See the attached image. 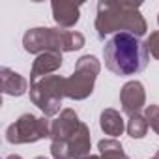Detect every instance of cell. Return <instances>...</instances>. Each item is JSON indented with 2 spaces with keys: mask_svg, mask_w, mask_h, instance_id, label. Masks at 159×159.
I'll return each mask as SVG.
<instances>
[{
  "mask_svg": "<svg viewBox=\"0 0 159 159\" xmlns=\"http://www.w3.org/2000/svg\"><path fill=\"white\" fill-rule=\"evenodd\" d=\"M98 148H99L101 159H129V157L124 153V148H122V144H120L116 139L99 140Z\"/></svg>",
  "mask_w": 159,
  "mask_h": 159,
  "instance_id": "5bb4252c",
  "label": "cell"
},
{
  "mask_svg": "<svg viewBox=\"0 0 159 159\" xmlns=\"http://www.w3.org/2000/svg\"><path fill=\"white\" fill-rule=\"evenodd\" d=\"M36 159H47V157H36Z\"/></svg>",
  "mask_w": 159,
  "mask_h": 159,
  "instance_id": "44dd1931",
  "label": "cell"
},
{
  "mask_svg": "<svg viewBox=\"0 0 159 159\" xmlns=\"http://www.w3.org/2000/svg\"><path fill=\"white\" fill-rule=\"evenodd\" d=\"M99 125H101V129H103L107 135H111L112 139L120 137V135L124 133V129H125L124 118H122V116H120V112H118V111H114V109H105V111L101 112Z\"/></svg>",
  "mask_w": 159,
  "mask_h": 159,
  "instance_id": "4fadbf2b",
  "label": "cell"
},
{
  "mask_svg": "<svg viewBox=\"0 0 159 159\" xmlns=\"http://www.w3.org/2000/svg\"><path fill=\"white\" fill-rule=\"evenodd\" d=\"M148 120H146V116H140V114H135V116H131L129 118V122H127V133H129V137H133V139H142L146 133H148Z\"/></svg>",
  "mask_w": 159,
  "mask_h": 159,
  "instance_id": "9a60e30c",
  "label": "cell"
},
{
  "mask_svg": "<svg viewBox=\"0 0 159 159\" xmlns=\"http://www.w3.org/2000/svg\"><path fill=\"white\" fill-rule=\"evenodd\" d=\"M62 66V54L60 52H43L34 60L32 71H30V84L38 83L39 77H49L52 71H56Z\"/></svg>",
  "mask_w": 159,
  "mask_h": 159,
  "instance_id": "30bf717a",
  "label": "cell"
},
{
  "mask_svg": "<svg viewBox=\"0 0 159 159\" xmlns=\"http://www.w3.org/2000/svg\"><path fill=\"white\" fill-rule=\"evenodd\" d=\"M157 25H159V15H157Z\"/></svg>",
  "mask_w": 159,
  "mask_h": 159,
  "instance_id": "7402d4cb",
  "label": "cell"
},
{
  "mask_svg": "<svg viewBox=\"0 0 159 159\" xmlns=\"http://www.w3.org/2000/svg\"><path fill=\"white\" fill-rule=\"evenodd\" d=\"M101 66L96 56L86 54L79 58L75 71L69 79H66V98L69 99H86L94 92V83Z\"/></svg>",
  "mask_w": 159,
  "mask_h": 159,
  "instance_id": "5b68a950",
  "label": "cell"
},
{
  "mask_svg": "<svg viewBox=\"0 0 159 159\" xmlns=\"http://www.w3.org/2000/svg\"><path fill=\"white\" fill-rule=\"evenodd\" d=\"M83 159H101V157H98V155H86V157H83Z\"/></svg>",
  "mask_w": 159,
  "mask_h": 159,
  "instance_id": "d6986e66",
  "label": "cell"
},
{
  "mask_svg": "<svg viewBox=\"0 0 159 159\" xmlns=\"http://www.w3.org/2000/svg\"><path fill=\"white\" fill-rule=\"evenodd\" d=\"M64 96H66V79L60 75H49L30 84V99L45 116H54L60 111Z\"/></svg>",
  "mask_w": 159,
  "mask_h": 159,
  "instance_id": "277c9868",
  "label": "cell"
},
{
  "mask_svg": "<svg viewBox=\"0 0 159 159\" xmlns=\"http://www.w3.org/2000/svg\"><path fill=\"white\" fill-rule=\"evenodd\" d=\"M79 116L71 109H66L60 112V116L51 124V139L56 142H66L67 137L79 127Z\"/></svg>",
  "mask_w": 159,
  "mask_h": 159,
  "instance_id": "9c48e42d",
  "label": "cell"
},
{
  "mask_svg": "<svg viewBox=\"0 0 159 159\" xmlns=\"http://www.w3.org/2000/svg\"><path fill=\"white\" fill-rule=\"evenodd\" d=\"M146 47H148V52H150L153 58L159 60V32L150 34V38H148V41H146Z\"/></svg>",
  "mask_w": 159,
  "mask_h": 159,
  "instance_id": "e0dca14e",
  "label": "cell"
},
{
  "mask_svg": "<svg viewBox=\"0 0 159 159\" xmlns=\"http://www.w3.org/2000/svg\"><path fill=\"white\" fill-rule=\"evenodd\" d=\"M6 159H23V157H21V155H15V153H11V155H8Z\"/></svg>",
  "mask_w": 159,
  "mask_h": 159,
  "instance_id": "ac0fdd59",
  "label": "cell"
},
{
  "mask_svg": "<svg viewBox=\"0 0 159 159\" xmlns=\"http://www.w3.org/2000/svg\"><path fill=\"white\" fill-rule=\"evenodd\" d=\"M153 159H159V152H157V153H155V157H153Z\"/></svg>",
  "mask_w": 159,
  "mask_h": 159,
  "instance_id": "ffe728a7",
  "label": "cell"
},
{
  "mask_svg": "<svg viewBox=\"0 0 159 159\" xmlns=\"http://www.w3.org/2000/svg\"><path fill=\"white\" fill-rule=\"evenodd\" d=\"M52 17L54 23L60 25L64 30L71 28L77 25L79 21V10H81V4L75 2H52Z\"/></svg>",
  "mask_w": 159,
  "mask_h": 159,
  "instance_id": "7c38bea8",
  "label": "cell"
},
{
  "mask_svg": "<svg viewBox=\"0 0 159 159\" xmlns=\"http://www.w3.org/2000/svg\"><path fill=\"white\" fill-rule=\"evenodd\" d=\"M144 116H146V120H148V125L159 135V107H157V105H148Z\"/></svg>",
  "mask_w": 159,
  "mask_h": 159,
  "instance_id": "2e32d148",
  "label": "cell"
},
{
  "mask_svg": "<svg viewBox=\"0 0 159 159\" xmlns=\"http://www.w3.org/2000/svg\"><path fill=\"white\" fill-rule=\"evenodd\" d=\"M120 101H122V109L125 114L135 116L139 114V111L142 109L144 101H146V94H144V86L139 81H129L124 84L122 92H120Z\"/></svg>",
  "mask_w": 159,
  "mask_h": 159,
  "instance_id": "52a82bcc",
  "label": "cell"
},
{
  "mask_svg": "<svg viewBox=\"0 0 159 159\" xmlns=\"http://www.w3.org/2000/svg\"><path fill=\"white\" fill-rule=\"evenodd\" d=\"M140 2H99L96 30L98 38L105 39V36L112 32H129L133 36H144L148 26L142 15L139 13Z\"/></svg>",
  "mask_w": 159,
  "mask_h": 159,
  "instance_id": "7a4b0ae2",
  "label": "cell"
},
{
  "mask_svg": "<svg viewBox=\"0 0 159 159\" xmlns=\"http://www.w3.org/2000/svg\"><path fill=\"white\" fill-rule=\"evenodd\" d=\"M25 51L30 54L43 52H69L84 47V36L75 30L64 28H32L23 38Z\"/></svg>",
  "mask_w": 159,
  "mask_h": 159,
  "instance_id": "3957f363",
  "label": "cell"
},
{
  "mask_svg": "<svg viewBox=\"0 0 159 159\" xmlns=\"http://www.w3.org/2000/svg\"><path fill=\"white\" fill-rule=\"evenodd\" d=\"M45 137H51L49 120L38 118L34 114H23L17 122H13L6 129V140L10 144H26L36 142Z\"/></svg>",
  "mask_w": 159,
  "mask_h": 159,
  "instance_id": "8992f818",
  "label": "cell"
},
{
  "mask_svg": "<svg viewBox=\"0 0 159 159\" xmlns=\"http://www.w3.org/2000/svg\"><path fill=\"white\" fill-rule=\"evenodd\" d=\"M103 58L107 69H111L114 75L129 77L135 73H140L148 60L150 52L146 43H142L137 36L129 32L114 34L103 47Z\"/></svg>",
  "mask_w": 159,
  "mask_h": 159,
  "instance_id": "6da1fadb",
  "label": "cell"
},
{
  "mask_svg": "<svg viewBox=\"0 0 159 159\" xmlns=\"http://www.w3.org/2000/svg\"><path fill=\"white\" fill-rule=\"evenodd\" d=\"M0 86L6 96H23L28 90V81L23 75L11 71L10 67H2L0 69Z\"/></svg>",
  "mask_w": 159,
  "mask_h": 159,
  "instance_id": "8fae6325",
  "label": "cell"
},
{
  "mask_svg": "<svg viewBox=\"0 0 159 159\" xmlns=\"http://www.w3.org/2000/svg\"><path fill=\"white\" fill-rule=\"evenodd\" d=\"M66 146H67V152H69V157L71 159H83L86 155H90V131L86 127V124H79V127L67 137L66 140Z\"/></svg>",
  "mask_w": 159,
  "mask_h": 159,
  "instance_id": "ba28073f",
  "label": "cell"
}]
</instances>
